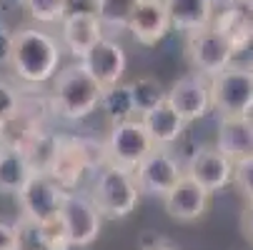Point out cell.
<instances>
[{"label":"cell","mask_w":253,"mask_h":250,"mask_svg":"<svg viewBox=\"0 0 253 250\" xmlns=\"http://www.w3.org/2000/svg\"><path fill=\"white\" fill-rule=\"evenodd\" d=\"M128 88H130V98H133L135 118H140L143 113L153 110L156 105L166 103V90H163V85H161L156 78H151V75H143V78L133 80Z\"/></svg>","instance_id":"cell-25"},{"label":"cell","mask_w":253,"mask_h":250,"mask_svg":"<svg viewBox=\"0 0 253 250\" xmlns=\"http://www.w3.org/2000/svg\"><path fill=\"white\" fill-rule=\"evenodd\" d=\"M241 228H243V235L253 243V203L246 205L243 215H241Z\"/></svg>","instance_id":"cell-33"},{"label":"cell","mask_w":253,"mask_h":250,"mask_svg":"<svg viewBox=\"0 0 253 250\" xmlns=\"http://www.w3.org/2000/svg\"><path fill=\"white\" fill-rule=\"evenodd\" d=\"M100 165H105V150L100 143L88 138H60L48 175L63 190H73L85 175V170H98Z\"/></svg>","instance_id":"cell-5"},{"label":"cell","mask_w":253,"mask_h":250,"mask_svg":"<svg viewBox=\"0 0 253 250\" xmlns=\"http://www.w3.org/2000/svg\"><path fill=\"white\" fill-rule=\"evenodd\" d=\"M183 173L206 193H215L233 180V160H228L218 148H201L183 165Z\"/></svg>","instance_id":"cell-13"},{"label":"cell","mask_w":253,"mask_h":250,"mask_svg":"<svg viewBox=\"0 0 253 250\" xmlns=\"http://www.w3.org/2000/svg\"><path fill=\"white\" fill-rule=\"evenodd\" d=\"M208 5H213V8H223L226 5V0H206Z\"/></svg>","instance_id":"cell-36"},{"label":"cell","mask_w":253,"mask_h":250,"mask_svg":"<svg viewBox=\"0 0 253 250\" xmlns=\"http://www.w3.org/2000/svg\"><path fill=\"white\" fill-rule=\"evenodd\" d=\"M251 70H253V65H251Z\"/></svg>","instance_id":"cell-38"},{"label":"cell","mask_w":253,"mask_h":250,"mask_svg":"<svg viewBox=\"0 0 253 250\" xmlns=\"http://www.w3.org/2000/svg\"><path fill=\"white\" fill-rule=\"evenodd\" d=\"M78 63L100 88L118 85L121 78L126 75V65H128L123 45L116 43L113 38H100Z\"/></svg>","instance_id":"cell-12"},{"label":"cell","mask_w":253,"mask_h":250,"mask_svg":"<svg viewBox=\"0 0 253 250\" xmlns=\"http://www.w3.org/2000/svg\"><path fill=\"white\" fill-rule=\"evenodd\" d=\"M58 218L68 233L70 248H85L95 243L103 228V215L98 213L93 198L78 190H65Z\"/></svg>","instance_id":"cell-8"},{"label":"cell","mask_w":253,"mask_h":250,"mask_svg":"<svg viewBox=\"0 0 253 250\" xmlns=\"http://www.w3.org/2000/svg\"><path fill=\"white\" fill-rule=\"evenodd\" d=\"M128 30L133 35V40L143 48H153L158 45L166 35L170 33V20L163 0H138Z\"/></svg>","instance_id":"cell-15"},{"label":"cell","mask_w":253,"mask_h":250,"mask_svg":"<svg viewBox=\"0 0 253 250\" xmlns=\"http://www.w3.org/2000/svg\"><path fill=\"white\" fill-rule=\"evenodd\" d=\"M33 165L28 160V155L23 153L20 145H8L0 150V193L5 195H18L20 188L30 180L33 175Z\"/></svg>","instance_id":"cell-21"},{"label":"cell","mask_w":253,"mask_h":250,"mask_svg":"<svg viewBox=\"0 0 253 250\" xmlns=\"http://www.w3.org/2000/svg\"><path fill=\"white\" fill-rule=\"evenodd\" d=\"M233 183L246 195V200L253 203V155L233 163Z\"/></svg>","instance_id":"cell-29"},{"label":"cell","mask_w":253,"mask_h":250,"mask_svg":"<svg viewBox=\"0 0 253 250\" xmlns=\"http://www.w3.org/2000/svg\"><path fill=\"white\" fill-rule=\"evenodd\" d=\"M183 163H180L168 148H153L133 170L138 193L163 198L180 178H183Z\"/></svg>","instance_id":"cell-10"},{"label":"cell","mask_w":253,"mask_h":250,"mask_svg":"<svg viewBox=\"0 0 253 250\" xmlns=\"http://www.w3.org/2000/svg\"><path fill=\"white\" fill-rule=\"evenodd\" d=\"M0 3H3V5H23L25 0H0Z\"/></svg>","instance_id":"cell-37"},{"label":"cell","mask_w":253,"mask_h":250,"mask_svg":"<svg viewBox=\"0 0 253 250\" xmlns=\"http://www.w3.org/2000/svg\"><path fill=\"white\" fill-rule=\"evenodd\" d=\"M166 103L175 110V115L186 125L206 118L211 108V80L198 73H186L178 78L170 90H166Z\"/></svg>","instance_id":"cell-11"},{"label":"cell","mask_w":253,"mask_h":250,"mask_svg":"<svg viewBox=\"0 0 253 250\" xmlns=\"http://www.w3.org/2000/svg\"><path fill=\"white\" fill-rule=\"evenodd\" d=\"M140 250H178L173 243H168V240H153V243H146V245H143Z\"/></svg>","instance_id":"cell-34"},{"label":"cell","mask_w":253,"mask_h":250,"mask_svg":"<svg viewBox=\"0 0 253 250\" xmlns=\"http://www.w3.org/2000/svg\"><path fill=\"white\" fill-rule=\"evenodd\" d=\"M223 38L233 45L236 53L246 50L253 43V0H226L211 23Z\"/></svg>","instance_id":"cell-14"},{"label":"cell","mask_w":253,"mask_h":250,"mask_svg":"<svg viewBox=\"0 0 253 250\" xmlns=\"http://www.w3.org/2000/svg\"><path fill=\"white\" fill-rule=\"evenodd\" d=\"M100 38H105V33L93 13H78V15H65L60 20V45L73 55L83 58Z\"/></svg>","instance_id":"cell-17"},{"label":"cell","mask_w":253,"mask_h":250,"mask_svg":"<svg viewBox=\"0 0 253 250\" xmlns=\"http://www.w3.org/2000/svg\"><path fill=\"white\" fill-rule=\"evenodd\" d=\"M63 195H65V190L48 173H33L30 180L18 193L20 218L28 223H35V225L55 218L60 210V203H63Z\"/></svg>","instance_id":"cell-9"},{"label":"cell","mask_w":253,"mask_h":250,"mask_svg":"<svg viewBox=\"0 0 253 250\" xmlns=\"http://www.w3.org/2000/svg\"><path fill=\"white\" fill-rule=\"evenodd\" d=\"M138 195L140 193L130 170L116 168L111 163H105L95 170L90 198L103 218H111V220L128 218L138 205Z\"/></svg>","instance_id":"cell-3"},{"label":"cell","mask_w":253,"mask_h":250,"mask_svg":"<svg viewBox=\"0 0 253 250\" xmlns=\"http://www.w3.org/2000/svg\"><path fill=\"white\" fill-rule=\"evenodd\" d=\"M156 145H153L151 135L146 133V128H143L140 118H130V120L111 125V133H108V138L103 143L105 163L123 168V170H130V173L138 168V163Z\"/></svg>","instance_id":"cell-6"},{"label":"cell","mask_w":253,"mask_h":250,"mask_svg":"<svg viewBox=\"0 0 253 250\" xmlns=\"http://www.w3.org/2000/svg\"><path fill=\"white\" fill-rule=\"evenodd\" d=\"M138 0H95V18L103 33H123L128 30L133 8Z\"/></svg>","instance_id":"cell-24"},{"label":"cell","mask_w":253,"mask_h":250,"mask_svg":"<svg viewBox=\"0 0 253 250\" xmlns=\"http://www.w3.org/2000/svg\"><path fill=\"white\" fill-rule=\"evenodd\" d=\"M38 233H41V245L43 250H70V240H68V233L60 223V218H50L45 223L38 225Z\"/></svg>","instance_id":"cell-28"},{"label":"cell","mask_w":253,"mask_h":250,"mask_svg":"<svg viewBox=\"0 0 253 250\" xmlns=\"http://www.w3.org/2000/svg\"><path fill=\"white\" fill-rule=\"evenodd\" d=\"M140 123H143V128H146V133L151 135L153 145H158V148H168V145H173V143H178L180 135H183V130H186V123L175 115V110L168 103H161L153 110L143 113Z\"/></svg>","instance_id":"cell-19"},{"label":"cell","mask_w":253,"mask_h":250,"mask_svg":"<svg viewBox=\"0 0 253 250\" xmlns=\"http://www.w3.org/2000/svg\"><path fill=\"white\" fill-rule=\"evenodd\" d=\"M103 88L85 73L81 63L58 70L53 78L50 108L65 120H83L98 110Z\"/></svg>","instance_id":"cell-2"},{"label":"cell","mask_w":253,"mask_h":250,"mask_svg":"<svg viewBox=\"0 0 253 250\" xmlns=\"http://www.w3.org/2000/svg\"><path fill=\"white\" fill-rule=\"evenodd\" d=\"M13 58V30L0 18V65H10Z\"/></svg>","instance_id":"cell-30"},{"label":"cell","mask_w":253,"mask_h":250,"mask_svg":"<svg viewBox=\"0 0 253 250\" xmlns=\"http://www.w3.org/2000/svg\"><path fill=\"white\" fill-rule=\"evenodd\" d=\"M63 45L58 43L55 35L38 25H23L13 30V58L10 65L15 75L30 85H43L55 78Z\"/></svg>","instance_id":"cell-1"},{"label":"cell","mask_w":253,"mask_h":250,"mask_svg":"<svg viewBox=\"0 0 253 250\" xmlns=\"http://www.w3.org/2000/svg\"><path fill=\"white\" fill-rule=\"evenodd\" d=\"M208 200H211V193H206L198 183H193L186 175L163 195L166 213L173 220H180V223L198 220L208 208Z\"/></svg>","instance_id":"cell-16"},{"label":"cell","mask_w":253,"mask_h":250,"mask_svg":"<svg viewBox=\"0 0 253 250\" xmlns=\"http://www.w3.org/2000/svg\"><path fill=\"white\" fill-rule=\"evenodd\" d=\"M65 15H78V13H93L95 15V0H63Z\"/></svg>","instance_id":"cell-32"},{"label":"cell","mask_w":253,"mask_h":250,"mask_svg":"<svg viewBox=\"0 0 253 250\" xmlns=\"http://www.w3.org/2000/svg\"><path fill=\"white\" fill-rule=\"evenodd\" d=\"M8 145V135H5V128H0V150Z\"/></svg>","instance_id":"cell-35"},{"label":"cell","mask_w":253,"mask_h":250,"mask_svg":"<svg viewBox=\"0 0 253 250\" xmlns=\"http://www.w3.org/2000/svg\"><path fill=\"white\" fill-rule=\"evenodd\" d=\"M58 140L60 138L50 130H35L33 135H28L25 143H18V145L28 155L35 173H48L55 160V153H58Z\"/></svg>","instance_id":"cell-22"},{"label":"cell","mask_w":253,"mask_h":250,"mask_svg":"<svg viewBox=\"0 0 253 250\" xmlns=\"http://www.w3.org/2000/svg\"><path fill=\"white\" fill-rule=\"evenodd\" d=\"M0 250H18V230H15V223L0 220Z\"/></svg>","instance_id":"cell-31"},{"label":"cell","mask_w":253,"mask_h":250,"mask_svg":"<svg viewBox=\"0 0 253 250\" xmlns=\"http://www.w3.org/2000/svg\"><path fill=\"white\" fill-rule=\"evenodd\" d=\"M211 108L221 118L253 115V70L231 63L211 78Z\"/></svg>","instance_id":"cell-4"},{"label":"cell","mask_w":253,"mask_h":250,"mask_svg":"<svg viewBox=\"0 0 253 250\" xmlns=\"http://www.w3.org/2000/svg\"><path fill=\"white\" fill-rule=\"evenodd\" d=\"M233 55H236L233 45L213 25L186 35V58L193 68V73L208 80L213 75H218L223 68H228L233 63Z\"/></svg>","instance_id":"cell-7"},{"label":"cell","mask_w":253,"mask_h":250,"mask_svg":"<svg viewBox=\"0 0 253 250\" xmlns=\"http://www.w3.org/2000/svg\"><path fill=\"white\" fill-rule=\"evenodd\" d=\"M23 110V98H20V90L0 75V128H8L13 120H18Z\"/></svg>","instance_id":"cell-26"},{"label":"cell","mask_w":253,"mask_h":250,"mask_svg":"<svg viewBox=\"0 0 253 250\" xmlns=\"http://www.w3.org/2000/svg\"><path fill=\"white\" fill-rule=\"evenodd\" d=\"M163 3L168 10L170 28L186 33V35L193 30L208 28L215 15V8L208 5L206 0H163Z\"/></svg>","instance_id":"cell-20"},{"label":"cell","mask_w":253,"mask_h":250,"mask_svg":"<svg viewBox=\"0 0 253 250\" xmlns=\"http://www.w3.org/2000/svg\"><path fill=\"white\" fill-rule=\"evenodd\" d=\"M23 8L38 25H55L65 18V3L63 0H25Z\"/></svg>","instance_id":"cell-27"},{"label":"cell","mask_w":253,"mask_h":250,"mask_svg":"<svg viewBox=\"0 0 253 250\" xmlns=\"http://www.w3.org/2000/svg\"><path fill=\"white\" fill-rule=\"evenodd\" d=\"M215 148L233 163L253 155V115L251 118H221Z\"/></svg>","instance_id":"cell-18"},{"label":"cell","mask_w":253,"mask_h":250,"mask_svg":"<svg viewBox=\"0 0 253 250\" xmlns=\"http://www.w3.org/2000/svg\"><path fill=\"white\" fill-rule=\"evenodd\" d=\"M98 108L105 113V118L111 120V125L135 118L130 88H128V85H121V83H118V85H111V88H103Z\"/></svg>","instance_id":"cell-23"}]
</instances>
